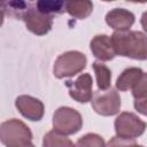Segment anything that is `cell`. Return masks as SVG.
Here are the masks:
<instances>
[{
	"instance_id": "6da1fadb",
	"label": "cell",
	"mask_w": 147,
	"mask_h": 147,
	"mask_svg": "<svg viewBox=\"0 0 147 147\" xmlns=\"http://www.w3.org/2000/svg\"><path fill=\"white\" fill-rule=\"evenodd\" d=\"M111 40L116 55L133 60H147V34L141 31H115Z\"/></svg>"
},
{
	"instance_id": "7a4b0ae2",
	"label": "cell",
	"mask_w": 147,
	"mask_h": 147,
	"mask_svg": "<svg viewBox=\"0 0 147 147\" xmlns=\"http://www.w3.org/2000/svg\"><path fill=\"white\" fill-rule=\"evenodd\" d=\"M86 63L87 59L85 54L78 51H69L59 55V57L55 60L53 74L59 79L72 77L83 71L86 67Z\"/></svg>"
},
{
	"instance_id": "3957f363",
	"label": "cell",
	"mask_w": 147,
	"mask_h": 147,
	"mask_svg": "<svg viewBox=\"0 0 147 147\" xmlns=\"http://www.w3.org/2000/svg\"><path fill=\"white\" fill-rule=\"evenodd\" d=\"M0 139L1 142L7 147H13L30 142L32 139V132L25 123L20 119L11 118L1 123Z\"/></svg>"
},
{
	"instance_id": "277c9868",
	"label": "cell",
	"mask_w": 147,
	"mask_h": 147,
	"mask_svg": "<svg viewBox=\"0 0 147 147\" xmlns=\"http://www.w3.org/2000/svg\"><path fill=\"white\" fill-rule=\"evenodd\" d=\"M83 126L82 115L74 108L60 107L53 115V129L55 132L70 136L77 133Z\"/></svg>"
},
{
	"instance_id": "5b68a950",
	"label": "cell",
	"mask_w": 147,
	"mask_h": 147,
	"mask_svg": "<svg viewBox=\"0 0 147 147\" xmlns=\"http://www.w3.org/2000/svg\"><path fill=\"white\" fill-rule=\"evenodd\" d=\"M114 125L116 136L126 140H134L140 137L147 127V124L141 118L129 111L121 113L116 117Z\"/></svg>"
},
{
	"instance_id": "8992f818",
	"label": "cell",
	"mask_w": 147,
	"mask_h": 147,
	"mask_svg": "<svg viewBox=\"0 0 147 147\" xmlns=\"http://www.w3.org/2000/svg\"><path fill=\"white\" fill-rule=\"evenodd\" d=\"M91 102L94 111L101 116H114L118 114L121 109L119 94L113 87L106 91L98 90L93 94Z\"/></svg>"
},
{
	"instance_id": "52a82bcc",
	"label": "cell",
	"mask_w": 147,
	"mask_h": 147,
	"mask_svg": "<svg viewBox=\"0 0 147 147\" xmlns=\"http://www.w3.org/2000/svg\"><path fill=\"white\" fill-rule=\"evenodd\" d=\"M21 20L24 21L26 29L37 36L48 33L53 26V16L37 9V7H28L22 14Z\"/></svg>"
},
{
	"instance_id": "ba28073f",
	"label": "cell",
	"mask_w": 147,
	"mask_h": 147,
	"mask_svg": "<svg viewBox=\"0 0 147 147\" xmlns=\"http://www.w3.org/2000/svg\"><path fill=\"white\" fill-rule=\"evenodd\" d=\"M68 90H69V95L77 102L80 103H86L92 100L93 98V91H92V76L90 74H82L80 76L77 77L76 80L71 82L68 80L65 83Z\"/></svg>"
},
{
	"instance_id": "9c48e42d",
	"label": "cell",
	"mask_w": 147,
	"mask_h": 147,
	"mask_svg": "<svg viewBox=\"0 0 147 147\" xmlns=\"http://www.w3.org/2000/svg\"><path fill=\"white\" fill-rule=\"evenodd\" d=\"M15 106L17 110L30 121H40L45 113L44 103L31 95H20L15 100Z\"/></svg>"
},
{
	"instance_id": "30bf717a",
	"label": "cell",
	"mask_w": 147,
	"mask_h": 147,
	"mask_svg": "<svg viewBox=\"0 0 147 147\" xmlns=\"http://www.w3.org/2000/svg\"><path fill=\"white\" fill-rule=\"evenodd\" d=\"M90 48L94 57L100 61H110L116 56L111 37L107 34H96L90 42Z\"/></svg>"
},
{
	"instance_id": "8fae6325",
	"label": "cell",
	"mask_w": 147,
	"mask_h": 147,
	"mask_svg": "<svg viewBox=\"0 0 147 147\" xmlns=\"http://www.w3.org/2000/svg\"><path fill=\"white\" fill-rule=\"evenodd\" d=\"M134 14L124 8H114L106 15V23L115 31H129L134 23Z\"/></svg>"
},
{
	"instance_id": "7c38bea8",
	"label": "cell",
	"mask_w": 147,
	"mask_h": 147,
	"mask_svg": "<svg viewBox=\"0 0 147 147\" xmlns=\"http://www.w3.org/2000/svg\"><path fill=\"white\" fill-rule=\"evenodd\" d=\"M142 74L144 71L137 67H131L123 70L116 80V88L122 92L132 90V87L137 84Z\"/></svg>"
},
{
	"instance_id": "4fadbf2b",
	"label": "cell",
	"mask_w": 147,
	"mask_h": 147,
	"mask_svg": "<svg viewBox=\"0 0 147 147\" xmlns=\"http://www.w3.org/2000/svg\"><path fill=\"white\" fill-rule=\"evenodd\" d=\"M93 10V3L91 1H67L65 11L74 18L84 20L90 16Z\"/></svg>"
},
{
	"instance_id": "5bb4252c",
	"label": "cell",
	"mask_w": 147,
	"mask_h": 147,
	"mask_svg": "<svg viewBox=\"0 0 147 147\" xmlns=\"http://www.w3.org/2000/svg\"><path fill=\"white\" fill-rule=\"evenodd\" d=\"M93 69L95 72V77H96V84H98V88L100 91H106L108 88H110V83H111V71L110 69L101 63V62H93Z\"/></svg>"
},
{
	"instance_id": "9a60e30c",
	"label": "cell",
	"mask_w": 147,
	"mask_h": 147,
	"mask_svg": "<svg viewBox=\"0 0 147 147\" xmlns=\"http://www.w3.org/2000/svg\"><path fill=\"white\" fill-rule=\"evenodd\" d=\"M42 147H76V146L69 138H67V136L60 134L53 130L44 136Z\"/></svg>"
},
{
	"instance_id": "2e32d148",
	"label": "cell",
	"mask_w": 147,
	"mask_h": 147,
	"mask_svg": "<svg viewBox=\"0 0 147 147\" xmlns=\"http://www.w3.org/2000/svg\"><path fill=\"white\" fill-rule=\"evenodd\" d=\"M36 7L40 11L53 16V14H61L63 10H65V2L54 0H41L36 3Z\"/></svg>"
},
{
	"instance_id": "e0dca14e",
	"label": "cell",
	"mask_w": 147,
	"mask_h": 147,
	"mask_svg": "<svg viewBox=\"0 0 147 147\" xmlns=\"http://www.w3.org/2000/svg\"><path fill=\"white\" fill-rule=\"evenodd\" d=\"M75 146L76 147H106V144L101 136L96 133H86L77 140Z\"/></svg>"
},
{
	"instance_id": "ac0fdd59",
	"label": "cell",
	"mask_w": 147,
	"mask_h": 147,
	"mask_svg": "<svg viewBox=\"0 0 147 147\" xmlns=\"http://www.w3.org/2000/svg\"><path fill=\"white\" fill-rule=\"evenodd\" d=\"M132 95L134 96V99L147 95V72H144L137 84L132 87Z\"/></svg>"
},
{
	"instance_id": "d6986e66",
	"label": "cell",
	"mask_w": 147,
	"mask_h": 147,
	"mask_svg": "<svg viewBox=\"0 0 147 147\" xmlns=\"http://www.w3.org/2000/svg\"><path fill=\"white\" fill-rule=\"evenodd\" d=\"M134 108L136 110H138V113L147 116V95L142 96V98H138L134 99Z\"/></svg>"
},
{
	"instance_id": "ffe728a7",
	"label": "cell",
	"mask_w": 147,
	"mask_h": 147,
	"mask_svg": "<svg viewBox=\"0 0 147 147\" xmlns=\"http://www.w3.org/2000/svg\"><path fill=\"white\" fill-rule=\"evenodd\" d=\"M140 23H141V26L142 29L147 32V10L141 15V18H140Z\"/></svg>"
},
{
	"instance_id": "44dd1931",
	"label": "cell",
	"mask_w": 147,
	"mask_h": 147,
	"mask_svg": "<svg viewBox=\"0 0 147 147\" xmlns=\"http://www.w3.org/2000/svg\"><path fill=\"white\" fill-rule=\"evenodd\" d=\"M13 147H34V145L30 141V142H25V144H22V145H17V146H13Z\"/></svg>"
},
{
	"instance_id": "7402d4cb",
	"label": "cell",
	"mask_w": 147,
	"mask_h": 147,
	"mask_svg": "<svg viewBox=\"0 0 147 147\" xmlns=\"http://www.w3.org/2000/svg\"><path fill=\"white\" fill-rule=\"evenodd\" d=\"M125 147H144V146H141V145H138V144H136L133 140L132 141H130Z\"/></svg>"
}]
</instances>
